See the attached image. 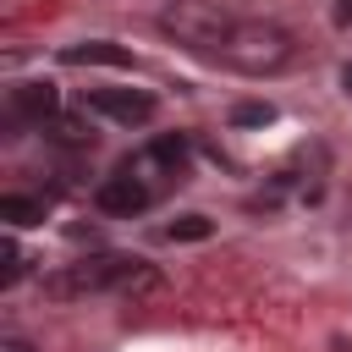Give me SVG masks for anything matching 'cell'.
<instances>
[{
    "mask_svg": "<svg viewBox=\"0 0 352 352\" xmlns=\"http://www.w3.org/2000/svg\"><path fill=\"white\" fill-rule=\"evenodd\" d=\"M160 286V275L143 264V258H126V253H94V258H77V264H60L44 292L50 297H94V292H148Z\"/></svg>",
    "mask_w": 352,
    "mask_h": 352,
    "instance_id": "1",
    "label": "cell"
},
{
    "mask_svg": "<svg viewBox=\"0 0 352 352\" xmlns=\"http://www.w3.org/2000/svg\"><path fill=\"white\" fill-rule=\"evenodd\" d=\"M214 60H226L231 72L242 77H264V72H280L292 60V33L280 22H264V16H242L231 22V33L220 38Z\"/></svg>",
    "mask_w": 352,
    "mask_h": 352,
    "instance_id": "2",
    "label": "cell"
},
{
    "mask_svg": "<svg viewBox=\"0 0 352 352\" xmlns=\"http://www.w3.org/2000/svg\"><path fill=\"white\" fill-rule=\"evenodd\" d=\"M231 22H236V16H226L214 0H170V6L160 11V28H165L176 44L204 50V55L220 50V38L231 33Z\"/></svg>",
    "mask_w": 352,
    "mask_h": 352,
    "instance_id": "3",
    "label": "cell"
},
{
    "mask_svg": "<svg viewBox=\"0 0 352 352\" xmlns=\"http://www.w3.org/2000/svg\"><path fill=\"white\" fill-rule=\"evenodd\" d=\"M116 170H126V176L143 182L154 198H165V192L187 176V143H182V138H154V143H143L138 154H126Z\"/></svg>",
    "mask_w": 352,
    "mask_h": 352,
    "instance_id": "4",
    "label": "cell"
},
{
    "mask_svg": "<svg viewBox=\"0 0 352 352\" xmlns=\"http://www.w3.org/2000/svg\"><path fill=\"white\" fill-rule=\"evenodd\" d=\"M82 110L104 116L116 126H143V121H154V94H143V88H88Z\"/></svg>",
    "mask_w": 352,
    "mask_h": 352,
    "instance_id": "5",
    "label": "cell"
},
{
    "mask_svg": "<svg viewBox=\"0 0 352 352\" xmlns=\"http://www.w3.org/2000/svg\"><path fill=\"white\" fill-rule=\"evenodd\" d=\"M55 110H60V94L50 82H16L6 88V104H0L6 126H50Z\"/></svg>",
    "mask_w": 352,
    "mask_h": 352,
    "instance_id": "6",
    "label": "cell"
},
{
    "mask_svg": "<svg viewBox=\"0 0 352 352\" xmlns=\"http://www.w3.org/2000/svg\"><path fill=\"white\" fill-rule=\"evenodd\" d=\"M94 204H99L104 214H121V220H132V214H143V209L154 204V192H148L143 182H132L126 170H116V176H104V182L94 187Z\"/></svg>",
    "mask_w": 352,
    "mask_h": 352,
    "instance_id": "7",
    "label": "cell"
},
{
    "mask_svg": "<svg viewBox=\"0 0 352 352\" xmlns=\"http://www.w3.org/2000/svg\"><path fill=\"white\" fill-rule=\"evenodd\" d=\"M66 60H72V66H132V55H126L121 44H104V38H94V44H72Z\"/></svg>",
    "mask_w": 352,
    "mask_h": 352,
    "instance_id": "8",
    "label": "cell"
},
{
    "mask_svg": "<svg viewBox=\"0 0 352 352\" xmlns=\"http://www.w3.org/2000/svg\"><path fill=\"white\" fill-rule=\"evenodd\" d=\"M44 209H50L44 198H22V192H6V198H0V220H6L11 231H16V226H33V220H44Z\"/></svg>",
    "mask_w": 352,
    "mask_h": 352,
    "instance_id": "9",
    "label": "cell"
},
{
    "mask_svg": "<svg viewBox=\"0 0 352 352\" xmlns=\"http://www.w3.org/2000/svg\"><path fill=\"white\" fill-rule=\"evenodd\" d=\"M50 132H55L60 143H72V148H82V143H94V126H88L82 116H60V121H50Z\"/></svg>",
    "mask_w": 352,
    "mask_h": 352,
    "instance_id": "10",
    "label": "cell"
},
{
    "mask_svg": "<svg viewBox=\"0 0 352 352\" xmlns=\"http://www.w3.org/2000/svg\"><path fill=\"white\" fill-rule=\"evenodd\" d=\"M165 236H170V242H198V236H209V220H204V214H182V220L165 226Z\"/></svg>",
    "mask_w": 352,
    "mask_h": 352,
    "instance_id": "11",
    "label": "cell"
},
{
    "mask_svg": "<svg viewBox=\"0 0 352 352\" xmlns=\"http://www.w3.org/2000/svg\"><path fill=\"white\" fill-rule=\"evenodd\" d=\"M22 275H28V253H22L16 236H6V270H0V286H16Z\"/></svg>",
    "mask_w": 352,
    "mask_h": 352,
    "instance_id": "12",
    "label": "cell"
},
{
    "mask_svg": "<svg viewBox=\"0 0 352 352\" xmlns=\"http://www.w3.org/2000/svg\"><path fill=\"white\" fill-rule=\"evenodd\" d=\"M231 121H236V126H264V121H275V110H270V104H236Z\"/></svg>",
    "mask_w": 352,
    "mask_h": 352,
    "instance_id": "13",
    "label": "cell"
},
{
    "mask_svg": "<svg viewBox=\"0 0 352 352\" xmlns=\"http://www.w3.org/2000/svg\"><path fill=\"white\" fill-rule=\"evenodd\" d=\"M0 352H38V346L22 341V336H0Z\"/></svg>",
    "mask_w": 352,
    "mask_h": 352,
    "instance_id": "14",
    "label": "cell"
},
{
    "mask_svg": "<svg viewBox=\"0 0 352 352\" xmlns=\"http://www.w3.org/2000/svg\"><path fill=\"white\" fill-rule=\"evenodd\" d=\"M336 22H341V28L352 22V0H341V6H336Z\"/></svg>",
    "mask_w": 352,
    "mask_h": 352,
    "instance_id": "15",
    "label": "cell"
},
{
    "mask_svg": "<svg viewBox=\"0 0 352 352\" xmlns=\"http://www.w3.org/2000/svg\"><path fill=\"white\" fill-rule=\"evenodd\" d=\"M341 88H346V94H352V60H346V66H341Z\"/></svg>",
    "mask_w": 352,
    "mask_h": 352,
    "instance_id": "16",
    "label": "cell"
}]
</instances>
